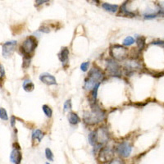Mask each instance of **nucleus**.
Returning <instances> with one entry per match:
<instances>
[{"label": "nucleus", "mask_w": 164, "mask_h": 164, "mask_svg": "<svg viewBox=\"0 0 164 164\" xmlns=\"http://www.w3.org/2000/svg\"><path fill=\"white\" fill-rule=\"evenodd\" d=\"M91 111L84 112V122L88 125L98 124L105 119V111L100 108L95 103L91 105Z\"/></svg>", "instance_id": "nucleus-1"}, {"label": "nucleus", "mask_w": 164, "mask_h": 164, "mask_svg": "<svg viewBox=\"0 0 164 164\" xmlns=\"http://www.w3.org/2000/svg\"><path fill=\"white\" fill-rule=\"evenodd\" d=\"M103 76L102 71L99 68L93 67L89 71L88 77L85 79L84 88L87 90H92L96 85H99L101 81L103 80Z\"/></svg>", "instance_id": "nucleus-2"}, {"label": "nucleus", "mask_w": 164, "mask_h": 164, "mask_svg": "<svg viewBox=\"0 0 164 164\" xmlns=\"http://www.w3.org/2000/svg\"><path fill=\"white\" fill-rule=\"evenodd\" d=\"M36 47H37V40L34 36H29L22 43L21 50L23 53L24 56L31 57V54L35 51Z\"/></svg>", "instance_id": "nucleus-3"}, {"label": "nucleus", "mask_w": 164, "mask_h": 164, "mask_svg": "<svg viewBox=\"0 0 164 164\" xmlns=\"http://www.w3.org/2000/svg\"><path fill=\"white\" fill-rule=\"evenodd\" d=\"M110 55L117 61H123L128 56V50L122 45H115L111 47Z\"/></svg>", "instance_id": "nucleus-4"}, {"label": "nucleus", "mask_w": 164, "mask_h": 164, "mask_svg": "<svg viewBox=\"0 0 164 164\" xmlns=\"http://www.w3.org/2000/svg\"><path fill=\"white\" fill-rule=\"evenodd\" d=\"M96 146H102L106 144L109 140V133L105 127H99L96 131H94Z\"/></svg>", "instance_id": "nucleus-5"}, {"label": "nucleus", "mask_w": 164, "mask_h": 164, "mask_svg": "<svg viewBox=\"0 0 164 164\" xmlns=\"http://www.w3.org/2000/svg\"><path fill=\"white\" fill-rule=\"evenodd\" d=\"M116 152L122 158H128L132 152V145L128 142H122L117 146Z\"/></svg>", "instance_id": "nucleus-6"}, {"label": "nucleus", "mask_w": 164, "mask_h": 164, "mask_svg": "<svg viewBox=\"0 0 164 164\" xmlns=\"http://www.w3.org/2000/svg\"><path fill=\"white\" fill-rule=\"evenodd\" d=\"M17 42L16 40H11L7 41L2 45V54L4 58H9L13 54V53L16 50Z\"/></svg>", "instance_id": "nucleus-7"}, {"label": "nucleus", "mask_w": 164, "mask_h": 164, "mask_svg": "<svg viewBox=\"0 0 164 164\" xmlns=\"http://www.w3.org/2000/svg\"><path fill=\"white\" fill-rule=\"evenodd\" d=\"M113 149L109 147H103L102 148L98 153V161L101 162H109L113 159Z\"/></svg>", "instance_id": "nucleus-8"}, {"label": "nucleus", "mask_w": 164, "mask_h": 164, "mask_svg": "<svg viewBox=\"0 0 164 164\" xmlns=\"http://www.w3.org/2000/svg\"><path fill=\"white\" fill-rule=\"evenodd\" d=\"M107 71L110 75L114 76L121 75L119 64L114 60H112V59H109L107 61Z\"/></svg>", "instance_id": "nucleus-9"}, {"label": "nucleus", "mask_w": 164, "mask_h": 164, "mask_svg": "<svg viewBox=\"0 0 164 164\" xmlns=\"http://www.w3.org/2000/svg\"><path fill=\"white\" fill-rule=\"evenodd\" d=\"M22 155H21L20 147L14 148L10 154V161L14 164H21Z\"/></svg>", "instance_id": "nucleus-10"}, {"label": "nucleus", "mask_w": 164, "mask_h": 164, "mask_svg": "<svg viewBox=\"0 0 164 164\" xmlns=\"http://www.w3.org/2000/svg\"><path fill=\"white\" fill-rule=\"evenodd\" d=\"M40 80L45 83V84H48V85H54L57 84L56 78L54 77V76H52L51 74L49 73H43L40 76Z\"/></svg>", "instance_id": "nucleus-11"}, {"label": "nucleus", "mask_w": 164, "mask_h": 164, "mask_svg": "<svg viewBox=\"0 0 164 164\" xmlns=\"http://www.w3.org/2000/svg\"><path fill=\"white\" fill-rule=\"evenodd\" d=\"M125 67L127 71H133L140 67V64L136 59H130L129 61L126 63Z\"/></svg>", "instance_id": "nucleus-12"}, {"label": "nucleus", "mask_w": 164, "mask_h": 164, "mask_svg": "<svg viewBox=\"0 0 164 164\" xmlns=\"http://www.w3.org/2000/svg\"><path fill=\"white\" fill-rule=\"evenodd\" d=\"M44 133L40 129H36L32 132V141L34 144H39L44 138Z\"/></svg>", "instance_id": "nucleus-13"}, {"label": "nucleus", "mask_w": 164, "mask_h": 164, "mask_svg": "<svg viewBox=\"0 0 164 164\" xmlns=\"http://www.w3.org/2000/svg\"><path fill=\"white\" fill-rule=\"evenodd\" d=\"M59 59L63 63H67L68 58H69V49L67 47H63L62 49L60 54H59Z\"/></svg>", "instance_id": "nucleus-14"}, {"label": "nucleus", "mask_w": 164, "mask_h": 164, "mask_svg": "<svg viewBox=\"0 0 164 164\" xmlns=\"http://www.w3.org/2000/svg\"><path fill=\"white\" fill-rule=\"evenodd\" d=\"M102 7L104 10L108 11L109 12H117V10H118V5L117 4H110V3H108V2H103L102 4Z\"/></svg>", "instance_id": "nucleus-15"}, {"label": "nucleus", "mask_w": 164, "mask_h": 164, "mask_svg": "<svg viewBox=\"0 0 164 164\" xmlns=\"http://www.w3.org/2000/svg\"><path fill=\"white\" fill-rule=\"evenodd\" d=\"M68 121L71 125H76L80 122V119L76 113H70L68 115Z\"/></svg>", "instance_id": "nucleus-16"}, {"label": "nucleus", "mask_w": 164, "mask_h": 164, "mask_svg": "<svg viewBox=\"0 0 164 164\" xmlns=\"http://www.w3.org/2000/svg\"><path fill=\"white\" fill-rule=\"evenodd\" d=\"M23 89L26 92H31L35 89V85L33 84V82L30 80H26L23 81Z\"/></svg>", "instance_id": "nucleus-17"}, {"label": "nucleus", "mask_w": 164, "mask_h": 164, "mask_svg": "<svg viewBox=\"0 0 164 164\" xmlns=\"http://www.w3.org/2000/svg\"><path fill=\"white\" fill-rule=\"evenodd\" d=\"M99 85H100V84H99ZM99 85H96V86L94 87V89L91 90L89 99H90V102H91L92 104H94V103H95V101H96V98H97V93H98V87H99Z\"/></svg>", "instance_id": "nucleus-18"}, {"label": "nucleus", "mask_w": 164, "mask_h": 164, "mask_svg": "<svg viewBox=\"0 0 164 164\" xmlns=\"http://www.w3.org/2000/svg\"><path fill=\"white\" fill-rule=\"evenodd\" d=\"M136 44H137V46L140 49V50H142L145 46V38L144 36L138 37L136 39Z\"/></svg>", "instance_id": "nucleus-19"}, {"label": "nucleus", "mask_w": 164, "mask_h": 164, "mask_svg": "<svg viewBox=\"0 0 164 164\" xmlns=\"http://www.w3.org/2000/svg\"><path fill=\"white\" fill-rule=\"evenodd\" d=\"M135 43V39L131 36H127L124 40H123V45L124 46H131Z\"/></svg>", "instance_id": "nucleus-20"}, {"label": "nucleus", "mask_w": 164, "mask_h": 164, "mask_svg": "<svg viewBox=\"0 0 164 164\" xmlns=\"http://www.w3.org/2000/svg\"><path fill=\"white\" fill-rule=\"evenodd\" d=\"M42 109L43 111H44V113H45V114L48 117H52V114H53V111H52V109L50 108V107L48 105H43L42 107Z\"/></svg>", "instance_id": "nucleus-21"}, {"label": "nucleus", "mask_w": 164, "mask_h": 164, "mask_svg": "<svg viewBox=\"0 0 164 164\" xmlns=\"http://www.w3.org/2000/svg\"><path fill=\"white\" fill-rule=\"evenodd\" d=\"M45 157L49 161H54V153L49 148L45 149Z\"/></svg>", "instance_id": "nucleus-22"}, {"label": "nucleus", "mask_w": 164, "mask_h": 164, "mask_svg": "<svg viewBox=\"0 0 164 164\" xmlns=\"http://www.w3.org/2000/svg\"><path fill=\"white\" fill-rule=\"evenodd\" d=\"M0 119L3 120V121H7L8 120L7 111L2 108H0Z\"/></svg>", "instance_id": "nucleus-23"}, {"label": "nucleus", "mask_w": 164, "mask_h": 164, "mask_svg": "<svg viewBox=\"0 0 164 164\" xmlns=\"http://www.w3.org/2000/svg\"><path fill=\"white\" fill-rule=\"evenodd\" d=\"M88 140H89V143L92 146H96V142H95V137H94V131L89 134Z\"/></svg>", "instance_id": "nucleus-24"}, {"label": "nucleus", "mask_w": 164, "mask_h": 164, "mask_svg": "<svg viewBox=\"0 0 164 164\" xmlns=\"http://www.w3.org/2000/svg\"><path fill=\"white\" fill-rule=\"evenodd\" d=\"M31 64V57L29 56H24L23 58V64H22V67L24 68H27Z\"/></svg>", "instance_id": "nucleus-25"}, {"label": "nucleus", "mask_w": 164, "mask_h": 164, "mask_svg": "<svg viewBox=\"0 0 164 164\" xmlns=\"http://www.w3.org/2000/svg\"><path fill=\"white\" fill-rule=\"evenodd\" d=\"M63 108L64 112H67V111L71 109V99H67V100L64 103Z\"/></svg>", "instance_id": "nucleus-26"}, {"label": "nucleus", "mask_w": 164, "mask_h": 164, "mask_svg": "<svg viewBox=\"0 0 164 164\" xmlns=\"http://www.w3.org/2000/svg\"><path fill=\"white\" fill-rule=\"evenodd\" d=\"M89 66V62H85V63H83L80 65V70H81L82 71L85 72V71H87V70H88Z\"/></svg>", "instance_id": "nucleus-27"}, {"label": "nucleus", "mask_w": 164, "mask_h": 164, "mask_svg": "<svg viewBox=\"0 0 164 164\" xmlns=\"http://www.w3.org/2000/svg\"><path fill=\"white\" fill-rule=\"evenodd\" d=\"M4 76H5L4 67H3L0 64V82L2 81V79L4 78Z\"/></svg>", "instance_id": "nucleus-28"}, {"label": "nucleus", "mask_w": 164, "mask_h": 164, "mask_svg": "<svg viewBox=\"0 0 164 164\" xmlns=\"http://www.w3.org/2000/svg\"><path fill=\"white\" fill-rule=\"evenodd\" d=\"M123 161H122L121 158H114V159H112L109 162V164H123Z\"/></svg>", "instance_id": "nucleus-29"}, {"label": "nucleus", "mask_w": 164, "mask_h": 164, "mask_svg": "<svg viewBox=\"0 0 164 164\" xmlns=\"http://www.w3.org/2000/svg\"><path fill=\"white\" fill-rule=\"evenodd\" d=\"M151 45H158V46H163V41L162 40H155V41H153L151 43Z\"/></svg>", "instance_id": "nucleus-30"}, {"label": "nucleus", "mask_w": 164, "mask_h": 164, "mask_svg": "<svg viewBox=\"0 0 164 164\" xmlns=\"http://www.w3.org/2000/svg\"><path fill=\"white\" fill-rule=\"evenodd\" d=\"M39 31H41V32L49 33V31H50V29H49V27H46V26H43V27H41V28H40Z\"/></svg>", "instance_id": "nucleus-31"}, {"label": "nucleus", "mask_w": 164, "mask_h": 164, "mask_svg": "<svg viewBox=\"0 0 164 164\" xmlns=\"http://www.w3.org/2000/svg\"><path fill=\"white\" fill-rule=\"evenodd\" d=\"M16 117H14V116H12V117H11V120H10V122H11V126H12V127H14L15 126V123H16Z\"/></svg>", "instance_id": "nucleus-32"}, {"label": "nucleus", "mask_w": 164, "mask_h": 164, "mask_svg": "<svg viewBox=\"0 0 164 164\" xmlns=\"http://www.w3.org/2000/svg\"><path fill=\"white\" fill-rule=\"evenodd\" d=\"M45 2H48V1H39V0L35 1V3L37 5H40L42 4V3H45Z\"/></svg>", "instance_id": "nucleus-33"}, {"label": "nucleus", "mask_w": 164, "mask_h": 164, "mask_svg": "<svg viewBox=\"0 0 164 164\" xmlns=\"http://www.w3.org/2000/svg\"><path fill=\"white\" fill-rule=\"evenodd\" d=\"M46 164H50V163H49V162H47V163H46Z\"/></svg>", "instance_id": "nucleus-34"}]
</instances>
